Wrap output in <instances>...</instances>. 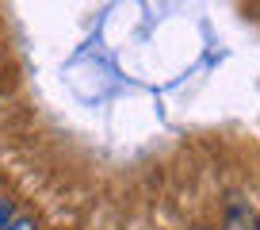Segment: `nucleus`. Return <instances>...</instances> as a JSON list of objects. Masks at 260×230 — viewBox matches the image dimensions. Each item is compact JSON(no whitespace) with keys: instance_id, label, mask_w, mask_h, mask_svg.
Listing matches in <instances>:
<instances>
[{"instance_id":"4","label":"nucleus","mask_w":260,"mask_h":230,"mask_svg":"<svg viewBox=\"0 0 260 230\" xmlns=\"http://www.w3.org/2000/svg\"><path fill=\"white\" fill-rule=\"evenodd\" d=\"M256 230H260V222H256Z\"/></svg>"},{"instance_id":"1","label":"nucleus","mask_w":260,"mask_h":230,"mask_svg":"<svg viewBox=\"0 0 260 230\" xmlns=\"http://www.w3.org/2000/svg\"><path fill=\"white\" fill-rule=\"evenodd\" d=\"M222 230H256V219H252V211H249L245 204H234V207L226 211Z\"/></svg>"},{"instance_id":"3","label":"nucleus","mask_w":260,"mask_h":230,"mask_svg":"<svg viewBox=\"0 0 260 230\" xmlns=\"http://www.w3.org/2000/svg\"><path fill=\"white\" fill-rule=\"evenodd\" d=\"M4 230H39V222H35V219H12Z\"/></svg>"},{"instance_id":"2","label":"nucleus","mask_w":260,"mask_h":230,"mask_svg":"<svg viewBox=\"0 0 260 230\" xmlns=\"http://www.w3.org/2000/svg\"><path fill=\"white\" fill-rule=\"evenodd\" d=\"M12 219H16V204H12V199H8V196H0V230L8 226V222H12Z\"/></svg>"}]
</instances>
